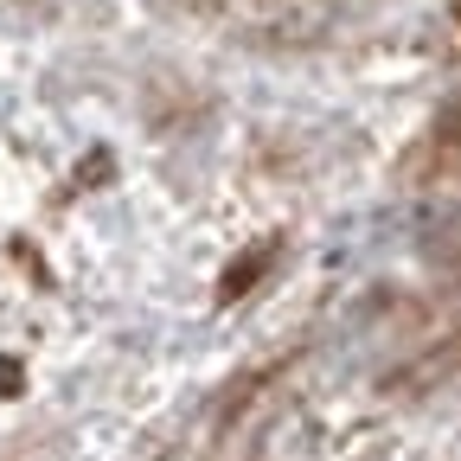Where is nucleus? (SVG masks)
<instances>
[{
    "instance_id": "1",
    "label": "nucleus",
    "mask_w": 461,
    "mask_h": 461,
    "mask_svg": "<svg viewBox=\"0 0 461 461\" xmlns=\"http://www.w3.org/2000/svg\"><path fill=\"white\" fill-rule=\"evenodd\" d=\"M257 269H263V257H244V269H230V276H224V295H244V282H250Z\"/></svg>"
}]
</instances>
